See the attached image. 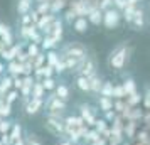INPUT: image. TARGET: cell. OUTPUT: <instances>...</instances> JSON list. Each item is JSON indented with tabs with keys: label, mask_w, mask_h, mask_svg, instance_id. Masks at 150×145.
Instances as JSON below:
<instances>
[{
	"label": "cell",
	"mask_w": 150,
	"mask_h": 145,
	"mask_svg": "<svg viewBox=\"0 0 150 145\" xmlns=\"http://www.w3.org/2000/svg\"><path fill=\"white\" fill-rule=\"evenodd\" d=\"M59 57L66 64V69L71 73L81 61H84L86 57H89V51L83 42L69 41V42H66V44L61 46V49H59Z\"/></svg>",
	"instance_id": "6da1fadb"
},
{
	"label": "cell",
	"mask_w": 150,
	"mask_h": 145,
	"mask_svg": "<svg viewBox=\"0 0 150 145\" xmlns=\"http://www.w3.org/2000/svg\"><path fill=\"white\" fill-rule=\"evenodd\" d=\"M130 54H132V47H130L128 42H122L118 44L116 47H113V51L108 54V68L111 71H122L125 69V66L130 61Z\"/></svg>",
	"instance_id": "7a4b0ae2"
},
{
	"label": "cell",
	"mask_w": 150,
	"mask_h": 145,
	"mask_svg": "<svg viewBox=\"0 0 150 145\" xmlns=\"http://www.w3.org/2000/svg\"><path fill=\"white\" fill-rule=\"evenodd\" d=\"M69 103L61 98H57L54 93H47L44 98V113L49 117H66Z\"/></svg>",
	"instance_id": "3957f363"
},
{
	"label": "cell",
	"mask_w": 150,
	"mask_h": 145,
	"mask_svg": "<svg viewBox=\"0 0 150 145\" xmlns=\"http://www.w3.org/2000/svg\"><path fill=\"white\" fill-rule=\"evenodd\" d=\"M42 127H44V130L47 132L51 137L57 138V140L59 138H64V135H66V130H64V117H49V115H46Z\"/></svg>",
	"instance_id": "277c9868"
},
{
	"label": "cell",
	"mask_w": 150,
	"mask_h": 145,
	"mask_svg": "<svg viewBox=\"0 0 150 145\" xmlns=\"http://www.w3.org/2000/svg\"><path fill=\"white\" fill-rule=\"evenodd\" d=\"M76 110H78V115L83 118V122L88 125L89 128H93L96 123V120H98V108H96L95 105L91 103H86V101H83V103H79L78 106H76Z\"/></svg>",
	"instance_id": "5b68a950"
},
{
	"label": "cell",
	"mask_w": 150,
	"mask_h": 145,
	"mask_svg": "<svg viewBox=\"0 0 150 145\" xmlns=\"http://www.w3.org/2000/svg\"><path fill=\"white\" fill-rule=\"evenodd\" d=\"M120 22H122V12H120V10H116L115 7H110V8H106V10L103 12L101 25H105V29H108V30L118 29Z\"/></svg>",
	"instance_id": "8992f818"
},
{
	"label": "cell",
	"mask_w": 150,
	"mask_h": 145,
	"mask_svg": "<svg viewBox=\"0 0 150 145\" xmlns=\"http://www.w3.org/2000/svg\"><path fill=\"white\" fill-rule=\"evenodd\" d=\"M44 110V100H37V98H29L27 103L24 105V113L27 117H35Z\"/></svg>",
	"instance_id": "52a82bcc"
},
{
	"label": "cell",
	"mask_w": 150,
	"mask_h": 145,
	"mask_svg": "<svg viewBox=\"0 0 150 145\" xmlns=\"http://www.w3.org/2000/svg\"><path fill=\"white\" fill-rule=\"evenodd\" d=\"M128 25H130V29H133V30H142V29L145 27V12H143L142 8H135V12L132 15Z\"/></svg>",
	"instance_id": "ba28073f"
},
{
	"label": "cell",
	"mask_w": 150,
	"mask_h": 145,
	"mask_svg": "<svg viewBox=\"0 0 150 145\" xmlns=\"http://www.w3.org/2000/svg\"><path fill=\"white\" fill-rule=\"evenodd\" d=\"M0 41H2V44L5 47H12L14 46V34H12V30H10L8 25L2 24V22H0Z\"/></svg>",
	"instance_id": "9c48e42d"
},
{
	"label": "cell",
	"mask_w": 150,
	"mask_h": 145,
	"mask_svg": "<svg viewBox=\"0 0 150 145\" xmlns=\"http://www.w3.org/2000/svg\"><path fill=\"white\" fill-rule=\"evenodd\" d=\"M142 127V123H137V122H125V127H123V137H125V140H135V135L137 132H138V128Z\"/></svg>",
	"instance_id": "30bf717a"
},
{
	"label": "cell",
	"mask_w": 150,
	"mask_h": 145,
	"mask_svg": "<svg viewBox=\"0 0 150 145\" xmlns=\"http://www.w3.org/2000/svg\"><path fill=\"white\" fill-rule=\"evenodd\" d=\"M71 27L74 30L76 34H86L89 30V22L86 17H83V15H78L74 19V22L71 24Z\"/></svg>",
	"instance_id": "8fae6325"
},
{
	"label": "cell",
	"mask_w": 150,
	"mask_h": 145,
	"mask_svg": "<svg viewBox=\"0 0 150 145\" xmlns=\"http://www.w3.org/2000/svg\"><path fill=\"white\" fill-rule=\"evenodd\" d=\"M64 25H62V21L61 19H56L54 22H52V25L49 27V30H47V34L46 35H51L54 41H57V42H61V37H62V32H64Z\"/></svg>",
	"instance_id": "7c38bea8"
},
{
	"label": "cell",
	"mask_w": 150,
	"mask_h": 145,
	"mask_svg": "<svg viewBox=\"0 0 150 145\" xmlns=\"http://www.w3.org/2000/svg\"><path fill=\"white\" fill-rule=\"evenodd\" d=\"M96 61L89 56L88 59H86V62H84V66H83V69H81V73L79 74H83V76H86V78H93L95 74H98L96 73Z\"/></svg>",
	"instance_id": "4fadbf2b"
},
{
	"label": "cell",
	"mask_w": 150,
	"mask_h": 145,
	"mask_svg": "<svg viewBox=\"0 0 150 145\" xmlns=\"http://www.w3.org/2000/svg\"><path fill=\"white\" fill-rule=\"evenodd\" d=\"M74 86L78 91H81L84 95H89V78L83 76V74H76L74 76Z\"/></svg>",
	"instance_id": "5bb4252c"
},
{
	"label": "cell",
	"mask_w": 150,
	"mask_h": 145,
	"mask_svg": "<svg viewBox=\"0 0 150 145\" xmlns=\"http://www.w3.org/2000/svg\"><path fill=\"white\" fill-rule=\"evenodd\" d=\"M103 79L100 74H95L93 78H89V95H93V96H98L100 95V90H101L103 86Z\"/></svg>",
	"instance_id": "9a60e30c"
},
{
	"label": "cell",
	"mask_w": 150,
	"mask_h": 145,
	"mask_svg": "<svg viewBox=\"0 0 150 145\" xmlns=\"http://www.w3.org/2000/svg\"><path fill=\"white\" fill-rule=\"evenodd\" d=\"M54 95L57 98L64 100V101H69L71 100V88L66 83H57V86H56V90H54Z\"/></svg>",
	"instance_id": "2e32d148"
},
{
	"label": "cell",
	"mask_w": 150,
	"mask_h": 145,
	"mask_svg": "<svg viewBox=\"0 0 150 145\" xmlns=\"http://www.w3.org/2000/svg\"><path fill=\"white\" fill-rule=\"evenodd\" d=\"M96 108L100 111H110L113 110V98H106V96H96Z\"/></svg>",
	"instance_id": "e0dca14e"
},
{
	"label": "cell",
	"mask_w": 150,
	"mask_h": 145,
	"mask_svg": "<svg viewBox=\"0 0 150 145\" xmlns=\"http://www.w3.org/2000/svg\"><path fill=\"white\" fill-rule=\"evenodd\" d=\"M86 19H88L89 25H100L103 22V10L101 8H93V10H89L88 15H86Z\"/></svg>",
	"instance_id": "ac0fdd59"
},
{
	"label": "cell",
	"mask_w": 150,
	"mask_h": 145,
	"mask_svg": "<svg viewBox=\"0 0 150 145\" xmlns=\"http://www.w3.org/2000/svg\"><path fill=\"white\" fill-rule=\"evenodd\" d=\"M122 86H123V90H125V95L128 96V95H133L135 91H138V86H137V83H135V79L132 76H127L125 79H123V83H122ZM125 96V98H127Z\"/></svg>",
	"instance_id": "d6986e66"
},
{
	"label": "cell",
	"mask_w": 150,
	"mask_h": 145,
	"mask_svg": "<svg viewBox=\"0 0 150 145\" xmlns=\"http://www.w3.org/2000/svg\"><path fill=\"white\" fill-rule=\"evenodd\" d=\"M7 74L8 76H22V64L17 59L7 62Z\"/></svg>",
	"instance_id": "ffe728a7"
},
{
	"label": "cell",
	"mask_w": 150,
	"mask_h": 145,
	"mask_svg": "<svg viewBox=\"0 0 150 145\" xmlns=\"http://www.w3.org/2000/svg\"><path fill=\"white\" fill-rule=\"evenodd\" d=\"M57 44H59V42L54 41L51 35H44V37H42V42H41V51H44V52H47V51H56V49H57Z\"/></svg>",
	"instance_id": "44dd1931"
},
{
	"label": "cell",
	"mask_w": 150,
	"mask_h": 145,
	"mask_svg": "<svg viewBox=\"0 0 150 145\" xmlns=\"http://www.w3.org/2000/svg\"><path fill=\"white\" fill-rule=\"evenodd\" d=\"M24 127H22V123H19V122H14L12 123V128H10V132H8V135L12 137V140H19V138H24Z\"/></svg>",
	"instance_id": "7402d4cb"
},
{
	"label": "cell",
	"mask_w": 150,
	"mask_h": 145,
	"mask_svg": "<svg viewBox=\"0 0 150 145\" xmlns=\"http://www.w3.org/2000/svg\"><path fill=\"white\" fill-rule=\"evenodd\" d=\"M24 144L25 145H44V142L41 140V137L34 133V132H25L24 133Z\"/></svg>",
	"instance_id": "603a6c76"
},
{
	"label": "cell",
	"mask_w": 150,
	"mask_h": 145,
	"mask_svg": "<svg viewBox=\"0 0 150 145\" xmlns=\"http://www.w3.org/2000/svg\"><path fill=\"white\" fill-rule=\"evenodd\" d=\"M142 98H143L142 93H140V91H135L133 95H128V96L125 98V103L128 105L130 108H135V106H140V103H142Z\"/></svg>",
	"instance_id": "cb8c5ba5"
},
{
	"label": "cell",
	"mask_w": 150,
	"mask_h": 145,
	"mask_svg": "<svg viewBox=\"0 0 150 145\" xmlns=\"http://www.w3.org/2000/svg\"><path fill=\"white\" fill-rule=\"evenodd\" d=\"M133 142H138V144H142V145H149L150 144V132L140 127L138 132H137L135 140H133Z\"/></svg>",
	"instance_id": "d4e9b609"
},
{
	"label": "cell",
	"mask_w": 150,
	"mask_h": 145,
	"mask_svg": "<svg viewBox=\"0 0 150 145\" xmlns=\"http://www.w3.org/2000/svg\"><path fill=\"white\" fill-rule=\"evenodd\" d=\"M14 113V106L5 103L4 98H0V118H10Z\"/></svg>",
	"instance_id": "484cf974"
},
{
	"label": "cell",
	"mask_w": 150,
	"mask_h": 145,
	"mask_svg": "<svg viewBox=\"0 0 150 145\" xmlns=\"http://www.w3.org/2000/svg\"><path fill=\"white\" fill-rule=\"evenodd\" d=\"M32 8V0H19L17 4V12L19 15H27Z\"/></svg>",
	"instance_id": "4316f807"
},
{
	"label": "cell",
	"mask_w": 150,
	"mask_h": 145,
	"mask_svg": "<svg viewBox=\"0 0 150 145\" xmlns=\"http://www.w3.org/2000/svg\"><path fill=\"white\" fill-rule=\"evenodd\" d=\"M46 95H47V93H46V90L42 88V84L35 81V83H34V86H32V93H30V98L44 100V98H46Z\"/></svg>",
	"instance_id": "83f0119b"
},
{
	"label": "cell",
	"mask_w": 150,
	"mask_h": 145,
	"mask_svg": "<svg viewBox=\"0 0 150 145\" xmlns=\"http://www.w3.org/2000/svg\"><path fill=\"white\" fill-rule=\"evenodd\" d=\"M59 61H61V57H59V52L57 51H47L46 52V64L47 66H52L54 68Z\"/></svg>",
	"instance_id": "f1b7e54d"
},
{
	"label": "cell",
	"mask_w": 150,
	"mask_h": 145,
	"mask_svg": "<svg viewBox=\"0 0 150 145\" xmlns=\"http://www.w3.org/2000/svg\"><path fill=\"white\" fill-rule=\"evenodd\" d=\"M113 86L115 84L111 81H103V86L100 90V95L98 96H106V98H113Z\"/></svg>",
	"instance_id": "f546056e"
},
{
	"label": "cell",
	"mask_w": 150,
	"mask_h": 145,
	"mask_svg": "<svg viewBox=\"0 0 150 145\" xmlns=\"http://www.w3.org/2000/svg\"><path fill=\"white\" fill-rule=\"evenodd\" d=\"M41 84H42V88L46 90V93H54L56 86H57V81L54 78H44L41 81Z\"/></svg>",
	"instance_id": "4dcf8cb0"
},
{
	"label": "cell",
	"mask_w": 150,
	"mask_h": 145,
	"mask_svg": "<svg viewBox=\"0 0 150 145\" xmlns=\"http://www.w3.org/2000/svg\"><path fill=\"white\" fill-rule=\"evenodd\" d=\"M98 138H100V133H98L95 128H89V130L84 133V137H83V144L89 145L91 142H95V140H98Z\"/></svg>",
	"instance_id": "1f68e13d"
},
{
	"label": "cell",
	"mask_w": 150,
	"mask_h": 145,
	"mask_svg": "<svg viewBox=\"0 0 150 145\" xmlns=\"http://www.w3.org/2000/svg\"><path fill=\"white\" fill-rule=\"evenodd\" d=\"M41 52V46L39 44H35V42H29L27 46H25V54L32 59V57H35V56Z\"/></svg>",
	"instance_id": "d6a6232c"
},
{
	"label": "cell",
	"mask_w": 150,
	"mask_h": 145,
	"mask_svg": "<svg viewBox=\"0 0 150 145\" xmlns=\"http://www.w3.org/2000/svg\"><path fill=\"white\" fill-rule=\"evenodd\" d=\"M4 100H5V103H8V105H12V106H14L15 101H19V100H21V93L12 88V90H10L7 95L4 96Z\"/></svg>",
	"instance_id": "836d02e7"
},
{
	"label": "cell",
	"mask_w": 150,
	"mask_h": 145,
	"mask_svg": "<svg viewBox=\"0 0 150 145\" xmlns=\"http://www.w3.org/2000/svg\"><path fill=\"white\" fill-rule=\"evenodd\" d=\"M93 128H95V130L101 135L105 130H108V128H110V123L103 117H98V120H96V123H95V127H93Z\"/></svg>",
	"instance_id": "e575fe53"
},
{
	"label": "cell",
	"mask_w": 150,
	"mask_h": 145,
	"mask_svg": "<svg viewBox=\"0 0 150 145\" xmlns=\"http://www.w3.org/2000/svg\"><path fill=\"white\" fill-rule=\"evenodd\" d=\"M44 64H46V52L41 51L35 57H32V66H34V69H39V68H42Z\"/></svg>",
	"instance_id": "d590c367"
},
{
	"label": "cell",
	"mask_w": 150,
	"mask_h": 145,
	"mask_svg": "<svg viewBox=\"0 0 150 145\" xmlns=\"http://www.w3.org/2000/svg\"><path fill=\"white\" fill-rule=\"evenodd\" d=\"M12 120L10 118H2V122H0V135L2 133H8L10 132V128H12Z\"/></svg>",
	"instance_id": "8d00e7d4"
},
{
	"label": "cell",
	"mask_w": 150,
	"mask_h": 145,
	"mask_svg": "<svg viewBox=\"0 0 150 145\" xmlns=\"http://www.w3.org/2000/svg\"><path fill=\"white\" fill-rule=\"evenodd\" d=\"M125 108H128V105L125 103V100H113V110H115V113H123L125 111Z\"/></svg>",
	"instance_id": "74e56055"
},
{
	"label": "cell",
	"mask_w": 150,
	"mask_h": 145,
	"mask_svg": "<svg viewBox=\"0 0 150 145\" xmlns=\"http://www.w3.org/2000/svg\"><path fill=\"white\" fill-rule=\"evenodd\" d=\"M125 90L122 84H115L113 86V100H125Z\"/></svg>",
	"instance_id": "f35d334b"
},
{
	"label": "cell",
	"mask_w": 150,
	"mask_h": 145,
	"mask_svg": "<svg viewBox=\"0 0 150 145\" xmlns=\"http://www.w3.org/2000/svg\"><path fill=\"white\" fill-rule=\"evenodd\" d=\"M143 98H142V103H143V108L145 110H150V86H147L145 93H142Z\"/></svg>",
	"instance_id": "ab89813d"
},
{
	"label": "cell",
	"mask_w": 150,
	"mask_h": 145,
	"mask_svg": "<svg viewBox=\"0 0 150 145\" xmlns=\"http://www.w3.org/2000/svg\"><path fill=\"white\" fill-rule=\"evenodd\" d=\"M22 84H24V76H14L12 78V88L17 91H21Z\"/></svg>",
	"instance_id": "60d3db41"
},
{
	"label": "cell",
	"mask_w": 150,
	"mask_h": 145,
	"mask_svg": "<svg viewBox=\"0 0 150 145\" xmlns=\"http://www.w3.org/2000/svg\"><path fill=\"white\" fill-rule=\"evenodd\" d=\"M128 4H130L128 0H113V7H115L116 10H125V7H127Z\"/></svg>",
	"instance_id": "b9f144b4"
},
{
	"label": "cell",
	"mask_w": 150,
	"mask_h": 145,
	"mask_svg": "<svg viewBox=\"0 0 150 145\" xmlns=\"http://www.w3.org/2000/svg\"><path fill=\"white\" fill-rule=\"evenodd\" d=\"M66 71H68V69H66V64H64L62 61H59L54 66V73H56V74H64Z\"/></svg>",
	"instance_id": "7bdbcfd3"
},
{
	"label": "cell",
	"mask_w": 150,
	"mask_h": 145,
	"mask_svg": "<svg viewBox=\"0 0 150 145\" xmlns=\"http://www.w3.org/2000/svg\"><path fill=\"white\" fill-rule=\"evenodd\" d=\"M116 115H118V113H115V110H110V111H105V113H103V118H105L108 123H111L116 118Z\"/></svg>",
	"instance_id": "ee69618b"
},
{
	"label": "cell",
	"mask_w": 150,
	"mask_h": 145,
	"mask_svg": "<svg viewBox=\"0 0 150 145\" xmlns=\"http://www.w3.org/2000/svg\"><path fill=\"white\" fill-rule=\"evenodd\" d=\"M0 142L4 145H14V140H12V137H10L8 133H2V135H0Z\"/></svg>",
	"instance_id": "f6af8a7d"
},
{
	"label": "cell",
	"mask_w": 150,
	"mask_h": 145,
	"mask_svg": "<svg viewBox=\"0 0 150 145\" xmlns=\"http://www.w3.org/2000/svg\"><path fill=\"white\" fill-rule=\"evenodd\" d=\"M89 145H108V138H105L100 135V138L98 140H95V142H91Z\"/></svg>",
	"instance_id": "bcb514c9"
},
{
	"label": "cell",
	"mask_w": 150,
	"mask_h": 145,
	"mask_svg": "<svg viewBox=\"0 0 150 145\" xmlns=\"http://www.w3.org/2000/svg\"><path fill=\"white\" fill-rule=\"evenodd\" d=\"M4 74H7V64L0 59V78L4 76Z\"/></svg>",
	"instance_id": "7dc6e473"
},
{
	"label": "cell",
	"mask_w": 150,
	"mask_h": 145,
	"mask_svg": "<svg viewBox=\"0 0 150 145\" xmlns=\"http://www.w3.org/2000/svg\"><path fill=\"white\" fill-rule=\"evenodd\" d=\"M56 145H73V144L69 142L68 138H59V142H57Z\"/></svg>",
	"instance_id": "c3c4849f"
},
{
	"label": "cell",
	"mask_w": 150,
	"mask_h": 145,
	"mask_svg": "<svg viewBox=\"0 0 150 145\" xmlns=\"http://www.w3.org/2000/svg\"><path fill=\"white\" fill-rule=\"evenodd\" d=\"M132 145H142V144H138V142H132Z\"/></svg>",
	"instance_id": "681fc988"
},
{
	"label": "cell",
	"mask_w": 150,
	"mask_h": 145,
	"mask_svg": "<svg viewBox=\"0 0 150 145\" xmlns=\"http://www.w3.org/2000/svg\"><path fill=\"white\" fill-rule=\"evenodd\" d=\"M0 145H4V144H2V142H0Z\"/></svg>",
	"instance_id": "f907efd6"
},
{
	"label": "cell",
	"mask_w": 150,
	"mask_h": 145,
	"mask_svg": "<svg viewBox=\"0 0 150 145\" xmlns=\"http://www.w3.org/2000/svg\"><path fill=\"white\" fill-rule=\"evenodd\" d=\"M0 122H2V118H0Z\"/></svg>",
	"instance_id": "816d5d0a"
},
{
	"label": "cell",
	"mask_w": 150,
	"mask_h": 145,
	"mask_svg": "<svg viewBox=\"0 0 150 145\" xmlns=\"http://www.w3.org/2000/svg\"><path fill=\"white\" fill-rule=\"evenodd\" d=\"M81 145H84V144H81Z\"/></svg>",
	"instance_id": "f5cc1de1"
},
{
	"label": "cell",
	"mask_w": 150,
	"mask_h": 145,
	"mask_svg": "<svg viewBox=\"0 0 150 145\" xmlns=\"http://www.w3.org/2000/svg\"><path fill=\"white\" fill-rule=\"evenodd\" d=\"M149 145H150V144H149Z\"/></svg>",
	"instance_id": "db71d44e"
}]
</instances>
